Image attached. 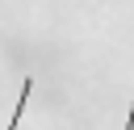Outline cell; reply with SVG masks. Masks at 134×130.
<instances>
[{"instance_id": "1", "label": "cell", "mask_w": 134, "mask_h": 130, "mask_svg": "<svg viewBox=\"0 0 134 130\" xmlns=\"http://www.w3.org/2000/svg\"><path fill=\"white\" fill-rule=\"evenodd\" d=\"M29 92H34V80H21V96H17V105H13V122H8V130H17V122H21L25 105H29Z\"/></svg>"}, {"instance_id": "2", "label": "cell", "mask_w": 134, "mask_h": 130, "mask_svg": "<svg viewBox=\"0 0 134 130\" xmlns=\"http://www.w3.org/2000/svg\"><path fill=\"white\" fill-rule=\"evenodd\" d=\"M126 130H134V101H130V117H126Z\"/></svg>"}]
</instances>
